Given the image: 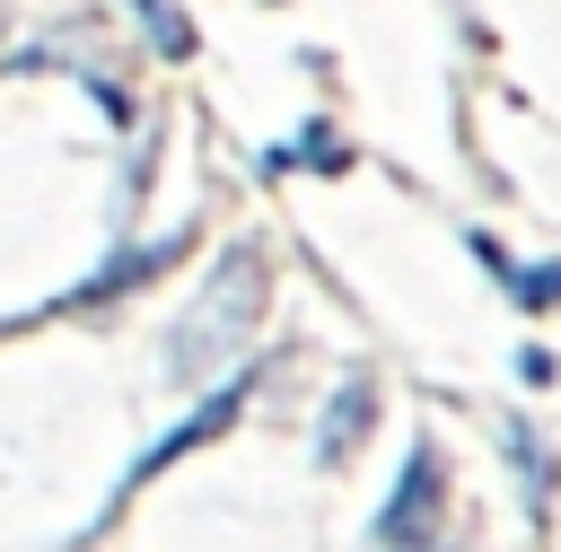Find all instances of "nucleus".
Listing matches in <instances>:
<instances>
[{
    "label": "nucleus",
    "mask_w": 561,
    "mask_h": 552,
    "mask_svg": "<svg viewBox=\"0 0 561 552\" xmlns=\"http://www.w3.org/2000/svg\"><path fill=\"white\" fill-rule=\"evenodd\" d=\"M254 315H263V254H254V245H228V254H219V272L202 280L193 315H184V324H175V342H167L175 377H210L219 359H237V350H245V333H254Z\"/></svg>",
    "instance_id": "nucleus-1"
},
{
    "label": "nucleus",
    "mask_w": 561,
    "mask_h": 552,
    "mask_svg": "<svg viewBox=\"0 0 561 552\" xmlns=\"http://www.w3.org/2000/svg\"><path fill=\"white\" fill-rule=\"evenodd\" d=\"M430 534H438V456L421 447V456L403 464L394 499L377 508V543H386V552H421Z\"/></svg>",
    "instance_id": "nucleus-2"
},
{
    "label": "nucleus",
    "mask_w": 561,
    "mask_h": 552,
    "mask_svg": "<svg viewBox=\"0 0 561 552\" xmlns=\"http://www.w3.org/2000/svg\"><path fill=\"white\" fill-rule=\"evenodd\" d=\"M368 421H377V394H368V386L351 377V386L333 394L324 429H316V456H324V464H342V456H351V438H368Z\"/></svg>",
    "instance_id": "nucleus-3"
},
{
    "label": "nucleus",
    "mask_w": 561,
    "mask_h": 552,
    "mask_svg": "<svg viewBox=\"0 0 561 552\" xmlns=\"http://www.w3.org/2000/svg\"><path fill=\"white\" fill-rule=\"evenodd\" d=\"M500 447H508V464H517V482H526V508L543 517V508H552V447L535 438V421H500Z\"/></svg>",
    "instance_id": "nucleus-4"
},
{
    "label": "nucleus",
    "mask_w": 561,
    "mask_h": 552,
    "mask_svg": "<svg viewBox=\"0 0 561 552\" xmlns=\"http://www.w3.org/2000/svg\"><path fill=\"white\" fill-rule=\"evenodd\" d=\"M131 9H140V26L158 35V53H167V61H184V53H193V18H184L175 0H131Z\"/></svg>",
    "instance_id": "nucleus-5"
},
{
    "label": "nucleus",
    "mask_w": 561,
    "mask_h": 552,
    "mask_svg": "<svg viewBox=\"0 0 561 552\" xmlns=\"http://www.w3.org/2000/svg\"><path fill=\"white\" fill-rule=\"evenodd\" d=\"M158 263H175V237H167V245H131V254H123V263H114V272H105V280L88 289V298H105V289H123V280H140V272H158Z\"/></svg>",
    "instance_id": "nucleus-6"
}]
</instances>
